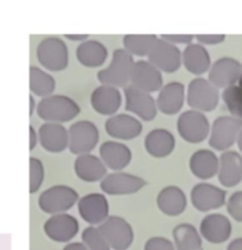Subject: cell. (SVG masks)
<instances>
[{
    "mask_svg": "<svg viewBox=\"0 0 242 250\" xmlns=\"http://www.w3.org/2000/svg\"><path fill=\"white\" fill-rule=\"evenodd\" d=\"M80 107L71 97L66 95H51L44 97L37 105V114L41 120L55 124H64L77 118Z\"/></svg>",
    "mask_w": 242,
    "mask_h": 250,
    "instance_id": "cell-1",
    "label": "cell"
},
{
    "mask_svg": "<svg viewBox=\"0 0 242 250\" xmlns=\"http://www.w3.org/2000/svg\"><path fill=\"white\" fill-rule=\"evenodd\" d=\"M133 64H135L133 57L127 50L116 49L112 54L110 64L98 71L97 79L101 84L125 88L130 83V75Z\"/></svg>",
    "mask_w": 242,
    "mask_h": 250,
    "instance_id": "cell-2",
    "label": "cell"
},
{
    "mask_svg": "<svg viewBox=\"0 0 242 250\" xmlns=\"http://www.w3.org/2000/svg\"><path fill=\"white\" fill-rule=\"evenodd\" d=\"M186 100L190 109L202 113L213 112L219 104L220 91L208 79L196 77L189 83Z\"/></svg>",
    "mask_w": 242,
    "mask_h": 250,
    "instance_id": "cell-3",
    "label": "cell"
},
{
    "mask_svg": "<svg viewBox=\"0 0 242 250\" xmlns=\"http://www.w3.org/2000/svg\"><path fill=\"white\" fill-rule=\"evenodd\" d=\"M38 62L49 71H62L69 65V49L62 38L47 37L37 46Z\"/></svg>",
    "mask_w": 242,
    "mask_h": 250,
    "instance_id": "cell-4",
    "label": "cell"
},
{
    "mask_svg": "<svg viewBox=\"0 0 242 250\" xmlns=\"http://www.w3.org/2000/svg\"><path fill=\"white\" fill-rule=\"evenodd\" d=\"M79 196L74 188L68 185H55L44 191L38 199V205L45 213H65L78 203Z\"/></svg>",
    "mask_w": 242,
    "mask_h": 250,
    "instance_id": "cell-5",
    "label": "cell"
},
{
    "mask_svg": "<svg viewBox=\"0 0 242 250\" xmlns=\"http://www.w3.org/2000/svg\"><path fill=\"white\" fill-rule=\"evenodd\" d=\"M242 129L241 119L233 116H219L210 127L208 144L215 151L226 152L238 141L239 133Z\"/></svg>",
    "mask_w": 242,
    "mask_h": 250,
    "instance_id": "cell-6",
    "label": "cell"
},
{
    "mask_svg": "<svg viewBox=\"0 0 242 250\" xmlns=\"http://www.w3.org/2000/svg\"><path fill=\"white\" fill-rule=\"evenodd\" d=\"M177 132L180 137L189 144L203 143L209 138L210 124L205 113L188 109L177 119Z\"/></svg>",
    "mask_w": 242,
    "mask_h": 250,
    "instance_id": "cell-7",
    "label": "cell"
},
{
    "mask_svg": "<svg viewBox=\"0 0 242 250\" xmlns=\"http://www.w3.org/2000/svg\"><path fill=\"white\" fill-rule=\"evenodd\" d=\"M98 140L99 130L91 121H76L69 128V149L77 157L90 153L97 146Z\"/></svg>",
    "mask_w": 242,
    "mask_h": 250,
    "instance_id": "cell-8",
    "label": "cell"
},
{
    "mask_svg": "<svg viewBox=\"0 0 242 250\" xmlns=\"http://www.w3.org/2000/svg\"><path fill=\"white\" fill-rule=\"evenodd\" d=\"M113 250H127L133 242V230L127 219L119 216H109L97 227Z\"/></svg>",
    "mask_w": 242,
    "mask_h": 250,
    "instance_id": "cell-9",
    "label": "cell"
},
{
    "mask_svg": "<svg viewBox=\"0 0 242 250\" xmlns=\"http://www.w3.org/2000/svg\"><path fill=\"white\" fill-rule=\"evenodd\" d=\"M125 110L133 114L137 119L143 121H152L157 115L156 100L151 94L136 89L132 85L124 88Z\"/></svg>",
    "mask_w": 242,
    "mask_h": 250,
    "instance_id": "cell-10",
    "label": "cell"
},
{
    "mask_svg": "<svg viewBox=\"0 0 242 250\" xmlns=\"http://www.w3.org/2000/svg\"><path fill=\"white\" fill-rule=\"evenodd\" d=\"M148 61L154 64L158 70L163 73L172 74L182 65V52L179 46L158 37L156 43L148 55Z\"/></svg>",
    "mask_w": 242,
    "mask_h": 250,
    "instance_id": "cell-11",
    "label": "cell"
},
{
    "mask_svg": "<svg viewBox=\"0 0 242 250\" xmlns=\"http://www.w3.org/2000/svg\"><path fill=\"white\" fill-rule=\"evenodd\" d=\"M242 73V63L233 57L216 60L208 71V80L218 89H226L238 84Z\"/></svg>",
    "mask_w": 242,
    "mask_h": 250,
    "instance_id": "cell-12",
    "label": "cell"
},
{
    "mask_svg": "<svg viewBox=\"0 0 242 250\" xmlns=\"http://www.w3.org/2000/svg\"><path fill=\"white\" fill-rule=\"evenodd\" d=\"M130 85L146 93H155L163 87L162 71L149 61H135L130 75Z\"/></svg>",
    "mask_w": 242,
    "mask_h": 250,
    "instance_id": "cell-13",
    "label": "cell"
},
{
    "mask_svg": "<svg viewBox=\"0 0 242 250\" xmlns=\"http://www.w3.org/2000/svg\"><path fill=\"white\" fill-rule=\"evenodd\" d=\"M147 185L143 178L127 172H112L101 182V190L110 196H127L142 190Z\"/></svg>",
    "mask_w": 242,
    "mask_h": 250,
    "instance_id": "cell-14",
    "label": "cell"
},
{
    "mask_svg": "<svg viewBox=\"0 0 242 250\" xmlns=\"http://www.w3.org/2000/svg\"><path fill=\"white\" fill-rule=\"evenodd\" d=\"M227 192L223 188L209 183H200L193 188L190 201L193 207L201 212L220 209L226 204Z\"/></svg>",
    "mask_w": 242,
    "mask_h": 250,
    "instance_id": "cell-15",
    "label": "cell"
},
{
    "mask_svg": "<svg viewBox=\"0 0 242 250\" xmlns=\"http://www.w3.org/2000/svg\"><path fill=\"white\" fill-rule=\"evenodd\" d=\"M78 231V221L66 212L51 216L44 224V232L47 237L58 243L70 242Z\"/></svg>",
    "mask_w": 242,
    "mask_h": 250,
    "instance_id": "cell-16",
    "label": "cell"
},
{
    "mask_svg": "<svg viewBox=\"0 0 242 250\" xmlns=\"http://www.w3.org/2000/svg\"><path fill=\"white\" fill-rule=\"evenodd\" d=\"M78 212L91 227L101 226L109 217V202L103 193H89L78 203Z\"/></svg>",
    "mask_w": 242,
    "mask_h": 250,
    "instance_id": "cell-17",
    "label": "cell"
},
{
    "mask_svg": "<svg viewBox=\"0 0 242 250\" xmlns=\"http://www.w3.org/2000/svg\"><path fill=\"white\" fill-rule=\"evenodd\" d=\"M105 132L117 140H132L143 130L142 122L130 114H116L105 121Z\"/></svg>",
    "mask_w": 242,
    "mask_h": 250,
    "instance_id": "cell-18",
    "label": "cell"
},
{
    "mask_svg": "<svg viewBox=\"0 0 242 250\" xmlns=\"http://www.w3.org/2000/svg\"><path fill=\"white\" fill-rule=\"evenodd\" d=\"M91 107L96 113L105 116L116 115L122 105V94L118 88L101 84L91 93Z\"/></svg>",
    "mask_w": 242,
    "mask_h": 250,
    "instance_id": "cell-19",
    "label": "cell"
},
{
    "mask_svg": "<svg viewBox=\"0 0 242 250\" xmlns=\"http://www.w3.org/2000/svg\"><path fill=\"white\" fill-rule=\"evenodd\" d=\"M200 234L207 242L221 244L226 242L232 235V223L224 215L210 213L202 219Z\"/></svg>",
    "mask_w": 242,
    "mask_h": 250,
    "instance_id": "cell-20",
    "label": "cell"
},
{
    "mask_svg": "<svg viewBox=\"0 0 242 250\" xmlns=\"http://www.w3.org/2000/svg\"><path fill=\"white\" fill-rule=\"evenodd\" d=\"M186 96L187 90L183 83L177 81L167 83L158 93L157 109L166 115H175L182 109Z\"/></svg>",
    "mask_w": 242,
    "mask_h": 250,
    "instance_id": "cell-21",
    "label": "cell"
},
{
    "mask_svg": "<svg viewBox=\"0 0 242 250\" xmlns=\"http://www.w3.org/2000/svg\"><path fill=\"white\" fill-rule=\"evenodd\" d=\"M99 158L108 168L119 172L131 163L132 153L125 144L108 140L99 147Z\"/></svg>",
    "mask_w": 242,
    "mask_h": 250,
    "instance_id": "cell-22",
    "label": "cell"
},
{
    "mask_svg": "<svg viewBox=\"0 0 242 250\" xmlns=\"http://www.w3.org/2000/svg\"><path fill=\"white\" fill-rule=\"evenodd\" d=\"M41 147L51 153H60L69 148V129L62 124L45 122L38 130Z\"/></svg>",
    "mask_w": 242,
    "mask_h": 250,
    "instance_id": "cell-23",
    "label": "cell"
},
{
    "mask_svg": "<svg viewBox=\"0 0 242 250\" xmlns=\"http://www.w3.org/2000/svg\"><path fill=\"white\" fill-rule=\"evenodd\" d=\"M219 158L220 184L224 188H234L242 180V155L235 151H226Z\"/></svg>",
    "mask_w": 242,
    "mask_h": 250,
    "instance_id": "cell-24",
    "label": "cell"
},
{
    "mask_svg": "<svg viewBox=\"0 0 242 250\" xmlns=\"http://www.w3.org/2000/svg\"><path fill=\"white\" fill-rule=\"evenodd\" d=\"M74 169L76 176L86 183L102 182L108 176V167L101 158L91 153L78 155L74 160Z\"/></svg>",
    "mask_w": 242,
    "mask_h": 250,
    "instance_id": "cell-25",
    "label": "cell"
},
{
    "mask_svg": "<svg viewBox=\"0 0 242 250\" xmlns=\"http://www.w3.org/2000/svg\"><path fill=\"white\" fill-rule=\"evenodd\" d=\"M156 204L164 215L175 217L185 212L187 208V196L179 186L169 185L158 192Z\"/></svg>",
    "mask_w": 242,
    "mask_h": 250,
    "instance_id": "cell-26",
    "label": "cell"
},
{
    "mask_svg": "<svg viewBox=\"0 0 242 250\" xmlns=\"http://www.w3.org/2000/svg\"><path fill=\"white\" fill-rule=\"evenodd\" d=\"M220 158L210 149H197L189 159L191 173L201 180L218 176Z\"/></svg>",
    "mask_w": 242,
    "mask_h": 250,
    "instance_id": "cell-27",
    "label": "cell"
},
{
    "mask_svg": "<svg viewBox=\"0 0 242 250\" xmlns=\"http://www.w3.org/2000/svg\"><path fill=\"white\" fill-rule=\"evenodd\" d=\"M176 140L166 128H155L147 134L144 139V147L147 153L154 158H166L172 153Z\"/></svg>",
    "mask_w": 242,
    "mask_h": 250,
    "instance_id": "cell-28",
    "label": "cell"
},
{
    "mask_svg": "<svg viewBox=\"0 0 242 250\" xmlns=\"http://www.w3.org/2000/svg\"><path fill=\"white\" fill-rule=\"evenodd\" d=\"M182 64L189 73L199 76L209 71L211 58L205 46L199 43H191L183 50Z\"/></svg>",
    "mask_w": 242,
    "mask_h": 250,
    "instance_id": "cell-29",
    "label": "cell"
},
{
    "mask_svg": "<svg viewBox=\"0 0 242 250\" xmlns=\"http://www.w3.org/2000/svg\"><path fill=\"white\" fill-rule=\"evenodd\" d=\"M76 57L80 64L86 68H98L107 61L108 49L99 41L88 40L79 44L76 50Z\"/></svg>",
    "mask_w": 242,
    "mask_h": 250,
    "instance_id": "cell-30",
    "label": "cell"
},
{
    "mask_svg": "<svg viewBox=\"0 0 242 250\" xmlns=\"http://www.w3.org/2000/svg\"><path fill=\"white\" fill-rule=\"evenodd\" d=\"M176 250H201L202 236L193 224L181 223L172 230Z\"/></svg>",
    "mask_w": 242,
    "mask_h": 250,
    "instance_id": "cell-31",
    "label": "cell"
},
{
    "mask_svg": "<svg viewBox=\"0 0 242 250\" xmlns=\"http://www.w3.org/2000/svg\"><path fill=\"white\" fill-rule=\"evenodd\" d=\"M30 89L32 94L40 97H47L54 95L56 89V81L46 71L38 66H31L30 68Z\"/></svg>",
    "mask_w": 242,
    "mask_h": 250,
    "instance_id": "cell-32",
    "label": "cell"
},
{
    "mask_svg": "<svg viewBox=\"0 0 242 250\" xmlns=\"http://www.w3.org/2000/svg\"><path fill=\"white\" fill-rule=\"evenodd\" d=\"M158 40L155 35H125L123 37V46L131 56L148 57L150 50Z\"/></svg>",
    "mask_w": 242,
    "mask_h": 250,
    "instance_id": "cell-33",
    "label": "cell"
},
{
    "mask_svg": "<svg viewBox=\"0 0 242 250\" xmlns=\"http://www.w3.org/2000/svg\"><path fill=\"white\" fill-rule=\"evenodd\" d=\"M221 97L230 116L242 120V88L235 84L223 89Z\"/></svg>",
    "mask_w": 242,
    "mask_h": 250,
    "instance_id": "cell-34",
    "label": "cell"
},
{
    "mask_svg": "<svg viewBox=\"0 0 242 250\" xmlns=\"http://www.w3.org/2000/svg\"><path fill=\"white\" fill-rule=\"evenodd\" d=\"M82 241L88 250H111L98 228L88 227L82 234Z\"/></svg>",
    "mask_w": 242,
    "mask_h": 250,
    "instance_id": "cell-35",
    "label": "cell"
},
{
    "mask_svg": "<svg viewBox=\"0 0 242 250\" xmlns=\"http://www.w3.org/2000/svg\"><path fill=\"white\" fill-rule=\"evenodd\" d=\"M45 177L44 165L38 158L30 159V192L35 193L40 188Z\"/></svg>",
    "mask_w": 242,
    "mask_h": 250,
    "instance_id": "cell-36",
    "label": "cell"
},
{
    "mask_svg": "<svg viewBox=\"0 0 242 250\" xmlns=\"http://www.w3.org/2000/svg\"><path fill=\"white\" fill-rule=\"evenodd\" d=\"M227 211L236 222H242V191H236L227 202Z\"/></svg>",
    "mask_w": 242,
    "mask_h": 250,
    "instance_id": "cell-37",
    "label": "cell"
},
{
    "mask_svg": "<svg viewBox=\"0 0 242 250\" xmlns=\"http://www.w3.org/2000/svg\"><path fill=\"white\" fill-rule=\"evenodd\" d=\"M144 250H176L174 242L166 237H151L149 238L144 246Z\"/></svg>",
    "mask_w": 242,
    "mask_h": 250,
    "instance_id": "cell-38",
    "label": "cell"
},
{
    "mask_svg": "<svg viewBox=\"0 0 242 250\" xmlns=\"http://www.w3.org/2000/svg\"><path fill=\"white\" fill-rule=\"evenodd\" d=\"M164 41L169 42V43L174 44V45H189L193 43L195 36L193 35H162L160 36Z\"/></svg>",
    "mask_w": 242,
    "mask_h": 250,
    "instance_id": "cell-39",
    "label": "cell"
},
{
    "mask_svg": "<svg viewBox=\"0 0 242 250\" xmlns=\"http://www.w3.org/2000/svg\"><path fill=\"white\" fill-rule=\"evenodd\" d=\"M197 43L201 45H218V44L223 43L226 40L224 35H197L195 36Z\"/></svg>",
    "mask_w": 242,
    "mask_h": 250,
    "instance_id": "cell-40",
    "label": "cell"
},
{
    "mask_svg": "<svg viewBox=\"0 0 242 250\" xmlns=\"http://www.w3.org/2000/svg\"><path fill=\"white\" fill-rule=\"evenodd\" d=\"M38 141H39V137H38V133L36 132V129L31 126L30 127V149L35 148L37 146Z\"/></svg>",
    "mask_w": 242,
    "mask_h": 250,
    "instance_id": "cell-41",
    "label": "cell"
},
{
    "mask_svg": "<svg viewBox=\"0 0 242 250\" xmlns=\"http://www.w3.org/2000/svg\"><path fill=\"white\" fill-rule=\"evenodd\" d=\"M63 250H88V248L83 242H72L65 246V248Z\"/></svg>",
    "mask_w": 242,
    "mask_h": 250,
    "instance_id": "cell-42",
    "label": "cell"
},
{
    "mask_svg": "<svg viewBox=\"0 0 242 250\" xmlns=\"http://www.w3.org/2000/svg\"><path fill=\"white\" fill-rule=\"evenodd\" d=\"M227 250H242V237L235 238L228 244Z\"/></svg>",
    "mask_w": 242,
    "mask_h": 250,
    "instance_id": "cell-43",
    "label": "cell"
},
{
    "mask_svg": "<svg viewBox=\"0 0 242 250\" xmlns=\"http://www.w3.org/2000/svg\"><path fill=\"white\" fill-rule=\"evenodd\" d=\"M65 38H66V40L83 43V42L89 40V36L88 35H65Z\"/></svg>",
    "mask_w": 242,
    "mask_h": 250,
    "instance_id": "cell-44",
    "label": "cell"
},
{
    "mask_svg": "<svg viewBox=\"0 0 242 250\" xmlns=\"http://www.w3.org/2000/svg\"><path fill=\"white\" fill-rule=\"evenodd\" d=\"M37 109V107H36V101H35V97L32 95L30 96V115H32L33 112Z\"/></svg>",
    "mask_w": 242,
    "mask_h": 250,
    "instance_id": "cell-45",
    "label": "cell"
},
{
    "mask_svg": "<svg viewBox=\"0 0 242 250\" xmlns=\"http://www.w3.org/2000/svg\"><path fill=\"white\" fill-rule=\"evenodd\" d=\"M236 144H238V147L239 149L242 152V129L240 130V133H239V137H238V141H236Z\"/></svg>",
    "mask_w": 242,
    "mask_h": 250,
    "instance_id": "cell-46",
    "label": "cell"
},
{
    "mask_svg": "<svg viewBox=\"0 0 242 250\" xmlns=\"http://www.w3.org/2000/svg\"><path fill=\"white\" fill-rule=\"evenodd\" d=\"M238 85H239V87H241V88H242V73H241V76H240V79H239Z\"/></svg>",
    "mask_w": 242,
    "mask_h": 250,
    "instance_id": "cell-47",
    "label": "cell"
},
{
    "mask_svg": "<svg viewBox=\"0 0 242 250\" xmlns=\"http://www.w3.org/2000/svg\"><path fill=\"white\" fill-rule=\"evenodd\" d=\"M201 250H202V249H201Z\"/></svg>",
    "mask_w": 242,
    "mask_h": 250,
    "instance_id": "cell-48",
    "label": "cell"
}]
</instances>
